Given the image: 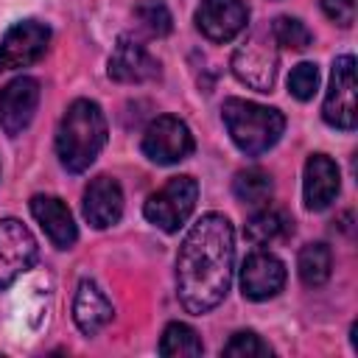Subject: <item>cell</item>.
Masks as SVG:
<instances>
[{
    "label": "cell",
    "mask_w": 358,
    "mask_h": 358,
    "mask_svg": "<svg viewBox=\"0 0 358 358\" xmlns=\"http://www.w3.org/2000/svg\"><path fill=\"white\" fill-rule=\"evenodd\" d=\"M235 232L227 215L207 213L185 235L176 255V294L187 313H207L232 285Z\"/></svg>",
    "instance_id": "1"
},
{
    "label": "cell",
    "mask_w": 358,
    "mask_h": 358,
    "mask_svg": "<svg viewBox=\"0 0 358 358\" xmlns=\"http://www.w3.org/2000/svg\"><path fill=\"white\" fill-rule=\"evenodd\" d=\"M106 143V117L95 101L78 98L56 129V154L70 173L87 171Z\"/></svg>",
    "instance_id": "2"
},
{
    "label": "cell",
    "mask_w": 358,
    "mask_h": 358,
    "mask_svg": "<svg viewBox=\"0 0 358 358\" xmlns=\"http://www.w3.org/2000/svg\"><path fill=\"white\" fill-rule=\"evenodd\" d=\"M221 115H224L232 143L246 157L266 154L271 145H277V140L282 137V129H285V117L280 109L260 106V103H252L243 98H227L221 106Z\"/></svg>",
    "instance_id": "3"
},
{
    "label": "cell",
    "mask_w": 358,
    "mask_h": 358,
    "mask_svg": "<svg viewBox=\"0 0 358 358\" xmlns=\"http://www.w3.org/2000/svg\"><path fill=\"white\" fill-rule=\"evenodd\" d=\"M196 199H199L196 179L193 176H173V179H168V185H162L157 193L148 196L143 213L157 229L176 232L190 218V213L196 210Z\"/></svg>",
    "instance_id": "4"
},
{
    "label": "cell",
    "mask_w": 358,
    "mask_h": 358,
    "mask_svg": "<svg viewBox=\"0 0 358 358\" xmlns=\"http://www.w3.org/2000/svg\"><path fill=\"white\" fill-rule=\"evenodd\" d=\"M271 31H255L232 56V73L252 90L268 92L277 76V48Z\"/></svg>",
    "instance_id": "5"
},
{
    "label": "cell",
    "mask_w": 358,
    "mask_h": 358,
    "mask_svg": "<svg viewBox=\"0 0 358 358\" xmlns=\"http://www.w3.org/2000/svg\"><path fill=\"white\" fill-rule=\"evenodd\" d=\"M322 117L333 129H344V131L355 129V120H358V90H355V59L350 53H344V56H338L333 62L330 90L324 95Z\"/></svg>",
    "instance_id": "6"
},
{
    "label": "cell",
    "mask_w": 358,
    "mask_h": 358,
    "mask_svg": "<svg viewBox=\"0 0 358 358\" xmlns=\"http://www.w3.org/2000/svg\"><path fill=\"white\" fill-rule=\"evenodd\" d=\"M190 151L193 134L173 115H159L143 131V154L157 165H176L185 157H190Z\"/></svg>",
    "instance_id": "7"
},
{
    "label": "cell",
    "mask_w": 358,
    "mask_h": 358,
    "mask_svg": "<svg viewBox=\"0 0 358 358\" xmlns=\"http://www.w3.org/2000/svg\"><path fill=\"white\" fill-rule=\"evenodd\" d=\"M39 246L31 229L17 218L0 221V288H8L36 263Z\"/></svg>",
    "instance_id": "8"
},
{
    "label": "cell",
    "mask_w": 358,
    "mask_h": 358,
    "mask_svg": "<svg viewBox=\"0 0 358 358\" xmlns=\"http://www.w3.org/2000/svg\"><path fill=\"white\" fill-rule=\"evenodd\" d=\"M50 42V28L39 20H22L6 31L0 39V64L8 70L28 67L42 59Z\"/></svg>",
    "instance_id": "9"
},
{
    "label": "cell",
    "mask_w": 358,
    "mask_h": 358,
    "mask_svg": "<svg viewBox=\"0 0 358 358\" xmlns=\"http://www.w3.org/2000/svg\"><path fill=\"white\" fill-rule=\"evenodd\" d=\"M39 95H42L39 81L28 76H20L0 90V129L8 137H17L28 129L39 106Z\"/></svg>",
    "instance_id": "10"
},
{
    "label": "cell",
    "mask_w": 358,
    "mask_h": 358,
    "mask_svg": "<svg viewBox=\"0 0 358 358\" xmlns=\"http://www.w3.org/2000/svg\"><path fill=\"white\" fill-rule=\"evenodd\" d=\"M249 22V8L241 0H201L196 8V28L210 42L235 39Z\"/></svg>",
    "instance_id": "11"
},
{
    "label": "cell",
    "mask_w": 358,
    "mask_h": 358,
    "mask_svg": "<svg viewBox=\"0 0 358 358\" xmlns=\"http://www.w3.org/2000/svg\"><path fill=\"white\" fill-rule=\"evenodd\" d=\"M282 285H285V266L271 252L257 249L243 260V266H241V288H243L246 299H255V302L271 299L274 294H280Z\"/></svg>",
    "instance_id": "12"
},
{
    "label": "cell",
    "mask_w": 358,
    "mask_h": 358,
    "mask_svg": "<svg viewBox=\"0 0 358 358\" xmlns=\"http://www.w3.org/2000/svg\"><path fill=\"white\" fill-rule=\"evenodd\" d=\"M109 78L120 84H145L159 78V62L140 42L120 36L109 56Z\"/></svg>",
    "instance_id": "13"
},
{
    "label": "cell",
    "mask_w": 358,
    "mask_h": 358,
    "mask_svg": "<svg viewBox=\"0 0 358 358\" xmlns=\"http://www.w3.org/2000/svg\"><path fill=\"white\" fill-rule=\"evenodd\" d=\"M84 218L95 229H106L123 215V190L112 176H95L84 190Z\"/></svg>",
    "instance_id": "14"
},
{
    "label": "cell",
    "mask_w": 358,
    "mask_h": 358,
    "mask_svg": "<svg viewBox=\"0 0 358 358\" xmlns=\"http://www.w3.org/2000/svg\"><path fill=\"white\" fill-rule=\"evenodd\" d=\"M341 176L336 162L327 154H310L305 162V179H302V196L308 210H324L338 196Z\"/></svg>",
    "instance_id": "15"
},
{
    "label": "cell",
    "mask_w": 358,
    "mask_h": 358,
    "mask_svg": "<svg viewBox=\"0 0 358 358\" xmlns=\"http://www.w3.org/2000/svg\"><path fill=\"white\" fill-rule=\"evenodd\" d=\"M31 215L39 221V227L45 229V235L50 238L53 246L59 249H70L78 238V227L73 221L70 207L56 199V196H34L31 199Z\"/></svg>",
    "instance_id": "16"
},
{
    "label": "cell",
    "mask_w": 358,
    "mask_h": 358,
    "mask_svg": "<svg viewBox=\"0 0 358 358\" xmlns=\"http://www.w3.org/2000/svg\"><path fill=\"white\" fill-rule=\"evenodd\" d=\"M112 313H115L112 302L106 299V294L92 280L78 282V291H76V299H73V322L84 336L101 333L112 322Z\"/></svg>",
    "instance_id": "17"
},
{
    "label": "cell",
    "mask_w": 358,
    "mask_h": 358,
    "mask_svg": "<svg viewBox=\"0 0 358 358\" xmlns=\"http://www.w3.org/2000/svg\"><path fill=\"white\" fill-rule=\"evenodd\" d=\"M288 232H291V218H288L282 210H277V207H263V210H257V213L246 221V227H243V235H246L255 246L274 243V241L285 238Z\"/></svg>",
    "instance_id": "18"
},
{
    "label": "cell",
    "mask_w": 358,
    "mask_h": 358,
    "mask_svg": "<svg viewBox=\"0 0 358 358\" xmlns=\"http://www.w3.org/2000/svg\"><path fill=\"white\" fill-rule=\"evenodd\" d=\"M330 268H333V255L324 243H308L302 246L299 257H296V271H299V280L308 285V288H319L327 282L330 277Z\"/></svg>",
    "instance_id": "19"
},
{
    "label": "cell",
    "mask_w": 358,
    "mask_h": 358,
    "mask_svg": "<svg viewBox=\"0 0 358 358\" xmlns=\"http://www.w3.org/2000/svg\"><path fill=\"white\" fill-rule=\"evenodd\" d=\"M201 338L199 333L185 322H171L159 338V352L168 358H185V355H201Z\"/></svg>",
    "instance_id": "20"
},
{
    "label": "cell",
    "mask_w": 358,
    "mask_h": 358,
    "mask_svg": "<svg viewBox=\"0 0 358 358\" xmlns=\"http://www.w3.org/2000/svg\"><path fill=\"white\" fill-rule=\"evenodd\" d=\"M271 176L260 168H246V171H238L235 179H232V193L238 201L243 204H266L268 196H271Z\"/></svg>",
    "instance_id": "21"
},
{
    "label": "cell",
    "mask_w": 358,
    "mask_h": 358,
    "mask_svg": "<svg viewBox=\"0 0 358 358\" xmlns=\"http://www.w3.org/2000/svg\"><path fill=\"white\" fill-rule=\"evenodd\" d=\"M134 20L140 28H145L151 36H165L173 28V17L162 0H140L134 6Z\"/></svg>",
    "instance_id": "22"
},
{
    "label": "cell",
    "mask_w": 358,
    "mask_h": 358,
    "mask_svg": "<svg viewBox=\"0 0 358 358\" xmlns=\"http://www.w3.org/2000/svg\"><path fill=\"white\" fill-rule=\"evenodd\" d=\"M271 36L280 48H291V50H305L313 42V34L296 17H277L271 22Z\"/></svg>",
    "instance_id": "23"
},
{
    "label": "cell",
    "mask_w": 358,
    "mask_h": 358,
    "mask_svg": "<svg viewBox=\"0 0 358 358\" xmlns=\"http://www.w3.org/2000/svg\"><path fill=\"white\" fill-rule=\"evenodd\" d=\"M227 358H268L271 347L255 333V330H241L224 344Z\"/></svg>",
    "instance_id": "24"
},
{
    "label": "cell",
    "mask_w": 358,
    "mask_h": 358,
    "mask_svg": "<svg viewBox=\"0 0 358 358\" xmlns=\"http://www.w3.org/2000/svg\"><path fill=\"white\" fill-rule=\"evenodd\" d=\"M319 90V67L313 62H299L288 76V92L296 101H310Z\"/></svg>",
    "instance_id": "25"
},
{
    "label": "cell",
    "mask_w": 358,
    "mask_h": 358,
    "mask_svg": "<svg viewBox=\"0 0 358 358\" xmlns=\"http://www.w3.org/2000/svg\"><path fill=\"white\" fill-rule=\"evenodd\" d=\"M322 11L341 28H350L355 22V0H322Z\"/></svg>",
    "instance_id": "26"
},
{
    "label": "cell",
    "mask_w": 358,
    "mask_h": 358,
    "mask_svg": "<svg viewBox=\"0 0 358 358\" xmlns=\"http://www.w3.org/2000/svg\"><path fill=\"white\" fill-rule=\"evenodd\" d=\"M0 67H3V64H0Z\"/></svg>",
    "instance_id": "27"
}]
</instances>
